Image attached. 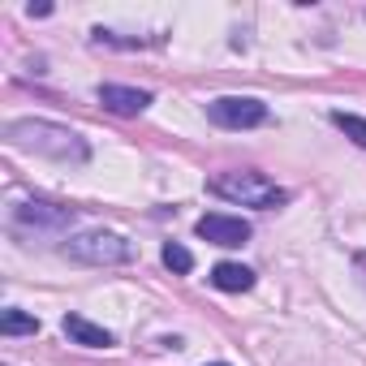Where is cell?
I'll return each mask as SVG.
<instances>
[{"mask_svg": "<svg viewBox=\"0 0 366 366\" xmlns=\"http://www.w3.org/2000/svg\"><path fill=\"white\" fill-rule=\"evenodd\" d=\"M5 142L9 147H22V151H35V155H48L56 164H86L91 159V147L78 129L69 125H56V121H5Z\"/></svg>", "mask_w": 366, "mask_h": 366, "instance_id": "obj_1", "label": "cell"}, {"mask_svg": "<svg viewBox=\"0 0 366 366\" xmlns=\"http://www.w3.org/2000/svg\"><path fill=\"white\" fill-rule=\"evenodd\" d=\"M212 194L229 199V203H242V207H259V212H272L280 203H289V194L276 186V181H267L263 172H220L212 177Z\"/></svg>", "mask_w": 366, "mask_h": 366, "instance_id": "obj_2", "label": "cell"}, {"mask_svg": "<svg viewBox=\"0 0 366 366\" xmlns=\"http://www.w3.org/2000/svg\"><path fill=\"white\" fill-rule=\"evenodd\" d=\"M65 254L74 263H86V267H117V263H129L134 259V246L121 237V233H104V229H91V233H78L65 242Z\"/></svg>", "mask_w": 366, "mask_h": 366, "instance_id": "obj_3", "label": "cell"}, {"mask_svg": "<svg viewBox=\"0 0 366 366\" xmlns=\"http://www.w3.org/2000/svg\"><path fill=\"white\" fill-rule=\"evenodd\" d=\"M207 121L220 129H254L267 121V104L254 95H224V99L207 104Z\"/></svg>", "mask_w": 366, "mask_h": 366, "instance_id": "obj_4", "label": "cell"}, {"mask_svg": "<svg viewBox=\"0 0 366 366\" xmlns=\"http://www.w3.org/2000/svg\"><path fill=\"white\" fill-rule=\"evenodd\" d=\"M14 224L18 229H35V233H65L74 224V212L56 207V203H18L14 207Z\"/></svg>", "mask_w": 366, "mask_h": 366, "instance_id": "obj_5", "label": "cell"}, {"mask_svg": "<svg viewBox=\"0 0 366 366\" xmlns=\"http://www.w3.org/2000/svg\"><path fill=\"white\" fill-rule=\"evenodd\" d=\"M194 229H199V237H203V242H212V246H229V250L250 242V224H246V220H237V216H220V212L203 216Z\"/></svg>", "mask_w": 366, "mask_h": 366, "instance_id": "obj_6", "label": "cell"}, {"mask_svg": "<svg viewBox=\"0 0 366 366\" xmlns=\"http://www.w3.org/2000/svg\"><path fill=\"white\" fill-rule=\"evenodd\" d=\"M99 104L108 108V112H117V117H138V112H147V104H151V91H138V86H99Z\"/></svg>", "mask_w": 366, "mask_h": 366, "instance_id": "obj_7", "label": "cell"}, {"mask_svg": "<svg viewBox=\"0 0 366 366\" xmlns=\"http://www.w3.org/2000/svg\"><path fill=\"white\" fill-rule=\"evenodd\" d=\"M65 336H69L74 345H86V349H108V345H112V332H108V327H95V323L82 319V315H65Z\"/></svg>", "mask_w": 366, "mask_h": 366, "instance_id": "obj_8", "label": "cell"}, {"mask_svg": "<svg viewBox=\"0 0 366 366\" xmlns=\"http://www.w3.org/2000/svg\"><path fill=\"white\" fill-rule=\"evenodd\" d=\"M212 285L224 289V293H246V289H254V272L242 267V263H216L212 267Z\"/></svg>", "mask_w": 366, "mask_h": 366, "instance_id": "obj_9", "label": "cell"}, {"mask_svg": "<svg viewBox=\"0 0 366 366\" xmlns=\"http://www.w3.org/2000/svg\"><path fill=\"white\" fill-rule=\"evenodd\" d=\"M0 332H5V336H35V332H39V319L26 315V310H5V319H0Z\"/></svg>", "mask_w": 366, "mask_h": 366, "instance_id": "obj_10", "label": "cell"}, {"mask_svg": "<svg viewBox=\"0 0 366 366\" xmlns=\"http://www.w3.org/2000/svg\"><path fill=\"white\" fill-rule=\"evenodd\" d=\"M332 125H336L345 138H353L357 147H366V121H362V117H353V112H332Z\"/></svg>", "mask_w": 366, "mask_h": 366, "instance_id": "obj_11", "label": "cell"}, {"mask_svg": "<svg viewBox=\"0 0 366 366\" xmlns=\"http://www.w3.org/2000/svg\"><path fill=\"white\" fill-rule=\"evenodd\" d=\"M164 267H168V272H177V276H186V272L194 267V254H190L186 246L168 242V246H164Z\"/></svg>", "mask_w": 366, "mask_h": 366, "instance_id": "obj_12", "label": "cell"}, {"mask_svg": "<svg viewBox=\"0 0 366 366\" xmlns=\"http://www.w3.org/2000/svg\"><path fill=\"white\" fill-rule=\"evenodd\" d=\"M212 366H224V362H212Z\"/></svg>", "mask_w": 366, "mask_h": 366, "instance_id": "obj_13", "label": "cell"}]
</instances>
